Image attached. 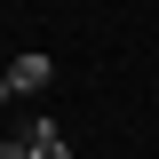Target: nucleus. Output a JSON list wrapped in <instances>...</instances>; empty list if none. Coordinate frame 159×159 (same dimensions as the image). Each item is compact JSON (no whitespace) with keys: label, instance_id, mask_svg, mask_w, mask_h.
Returning <instances> with one entry per match:
<instances>
[{"label":"nucleus","instance_id":"nucleus-4","mask_svg":"<svg viewBox=\"0 0 159 159\" xmlns=\"http://www.w3.org/2000/svg\"><path fill=\"white\" fill-rule=\"evenodd\" d=\"M8 96H16V88H8V72H0V103H8Z\"/></svg>","mask_w":159,"mask_h":159},{"label":"nucleus","instance_id":"nucleus-1","mask_svg":"<svg viewBox=\"0 0 159 159\" xmlns=\"http://www.w3.org/2000/svg\"><path fill=\"white\" fill-rule=\"evenodd\" d=\"M48 80H56V64L40 56V48H24V56L8 64V88H16V96H40V88H48Z\"/></svg>","mask_w":159,"mask_h":159},{"label":"nucleus","instance_id":"nucleus-2","mask_svg":"<svg viewBox=\"0 0 159 159\" xmlns=\"http://www.w3.org/2000/svg\"><path fill=\"white\" fill-rule=\"evenodd\" d=\"M24 143H32V159H72V143L56 135V119H32V127H24Z\"/></svg>","mask_w":159,"mask_h":159},{"label":"nucleus","instance_id":"nucleus-3","mask_svg":"<svg viewBox=\"0 0 159 159\" xmlns=\"http://www.w3.org/2000/svg\"><path fill=\"white\" fill-rule=\"evenodd\" d=\"M0 159H32V143H24V135H8V143H0Z\"/></svg>","mask_w":159,"mask_h":159}]
</instances>
